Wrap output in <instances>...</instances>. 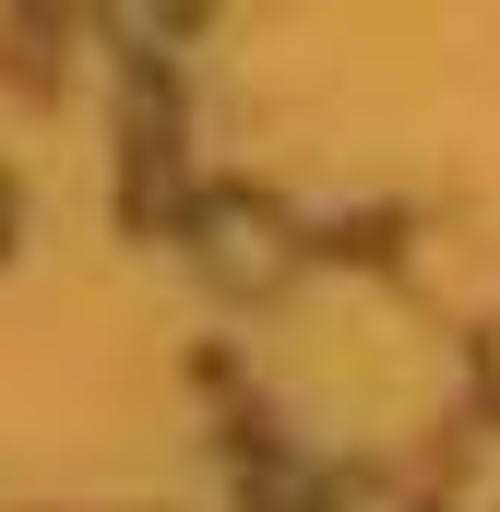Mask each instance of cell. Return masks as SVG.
Masks as SVG:
<instances>
[{
    "instance_id": "6da1fadb",
    "label": "cell",
    "mask_w": 500,
    "mask_h": 512,
    "mask_svg": "<svg viewBox=\"0 0 500 512\" xmlns=\"http://www.w3.org/2000/svg\"><path fill=\"white\" fill-rule=\"evenodd\" d=\"M441 512H500V417H477L441 465Z\"/></svg>"
},
{
    "instance_id": "7a4b0ae2",
    "label": "cell",
    "mask_w": 500,
    "mask_h": 512,
    "mask_svg": "<svg viewBox=\"0 0 500 512\" xmlns=\"http://www.w3.org/2000/svg\"><path fill=\"white\" fill-rule=\"evenodd\" d=\"M215 227H227V274H239V286H262V274H274V251H262V239H274V227H262V215H250V203H227V215H215Z\"/></svg>"
}]
</instances>
